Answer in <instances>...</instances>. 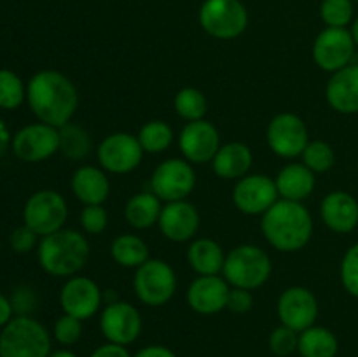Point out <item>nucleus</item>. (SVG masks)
<instances>
[{
	"instance_id": "obj_34",
	"label": "nucleus",
	"mask_w": 358,
	"mask_h": 357,
	"mask_svg": "<svg viewBox=\"0 0 358 357\" xmlns=\"http://www.w3.org/2000/svg\"><path fill=\"white\" fill-rule=\"evenodd\" d=\"M320 18L327 27L346 28L353 20V0H322Z\"/></svg>"
},
{
	"instance_id": "obj_23",
	"label": "nucleus",
	"mask_w": 358,
	"mask_h": 357,
	"mask_svg": "<svg viewBox=\"0 0 358 357\" xmlns=\"http://www.w3.org/2000/svg\"><path fill=\"white\" fill-rule=\"evenodd\" d=\"M72 191L84 205H101L108 198L110 182L100 168L80 167L72 175Z\"/></svg>"
},
{
	"instance_id": "obj_33",
	"label": "nucleus",
	"mask_w": 358,
	"mask_h": 357,
	"mask_svg": "<svg viewBox=\"0 0 358 357\" xmlns=\"http://www.w3.org/2000/svg\"><path fill=\"white\" fill-rule=\"evenodd\" d=\"M303 163L310 168L311 172H318V174H324V172L331 170L336 163V154L334 149L329 146L327 142H322V140H315L306 146V149L303 150Z\"/></svg>"
},
{
	"instance_id": "obj_24",
	"label": "nucleus",
	"mask_w": 358,
	"mask_h": 357,
	"mask_svg": "<svg viewBox=\"0 0 358 357\" xmlns=\"http://www.w3.org/2000/svg\"><path fill=\"white\" fill-rule=\"evenodd\" d=\"M215 175L222 178H243L252 167L250 147L241 142H231L220 146L212 160Z\"/></svg>"
},
{
	"instance_id": "obj_14",
	"label": "nucleus",
	"mask_w": 358,
	"mask_h": 357,
	"mask_svg": "<svg viewBox=\"0 0 358 357\" xmlns=\"http://www.w3.org/2000/svg\"><path fill=\"white\" fill-rule=\"evenodd\" d=\"M13 150L28 163L48 160L59 150V130L45 122L24 126L14 135Z\"/></svg>"
},
{
	"instance_id": "obj_21",
	"label": "nucleus",
	"mask_w": 358,
	"mask_h": 357,
	"mask_svg": "<svg viewBox=\"0 0 358 357\" xmlns=\"http://www.w3.org/2000/svg\"><path fill=\"white\" fill-rule=\"evenodd\" d=\"M329 105L339 114L358 112V63H350L332 74L325 88Z\"/></svg>"
},
{
	"instance_id": "obj_15",
	"label": "nucleus",
	"mask_w": 358,
	"mask_h": 357,
	"mask_svg": "<svg viewBox=\"0 0 358 357\" xmlns=\"http://www.w3.org/2000/svg\"><path fill=\"white\" fill-rule=\"evenodd\" d=\"M233 202L238 210L248 216L264 214L278 202V188L268 175H245L233 191Z\"/></svg>"
},
{
	"instance_id": "obj_7",
	"label": "nucleus",
	"mask_w": 358,
	"mask_h": 357,
	"mask_svg": "<svg viewBox=\"0 0 358 357\" xmlns=\"http://www.w3.org/2000/svg\"><path fill=\"white\" fill-rule=\"evenodd\" d=\"M133 289L136 298L147 307H163L175 294L177 276L168 262L149 259L136 268Z\"/></svg>"
},
{
	"instance_id": "obj_32",
	"label": "nucleus",
	"mask_w": 358,
	"mask_h": 357,
	"mask_svg": "<svg viewBox=\"0 0 358 357\" xmlns=\"http://www.w3.org/2000/svg\"><path fill=\"white\" fill-rule=\"evenodd\" d=\"M175 111L189 122L199 121L205 118L206 111H208V102H206L205 94L196 88H184L175 97Z\"/></svg>"
},
{
	"instance_id": "obj_44",
	"label": "nucleus",
	"mask_w": 358,
	"mask_h": 357,
	"mask_svg": "<svg viewBox=\"0 0 358 357\" xmlns=\"http://www.w3.org/2000/svg\"><path fill=\"white\" fill-rule=\"evenodd\" d=\"M24 294H27V289H21L20 293H16L14 300L10 301V303H13V308L20 312V315H27L35 304V298L31 296V293L28 298H24Z\"/></svg>"
},
{
	"instance_id": "obj_30",
	"label": "nucleus",
	"mask_w": 358,
	"mask_h": 357,
	"mask_svg": "<svg viewBox=\"0 0 358 357\" xmlns=\"http://www.w3.org/2000/svg\"><path fill=\"white\" fill-rule=\"evenodd\" d=\"M59 130V150L69 160H83L91 150V139L86 130L66 122Z\"/></svg>"
},
{
	"instance_id": "obj_22",
	"label": "nucleus",
	"mask_w": 358,
	"mask_h": 357,
	"mask_svg": "<svg viewBox=\"0 0 358 357\" xmlns=\"http://www.w3.org/2000/svg\"><path fill=\"white\" fill-rule=\"evenodd\" d=\"M322 220L336 233H350L358 226V202L346 191L329 192L320 206Z\"/></svg>"
},
{
	"instance_id": "obj_17",
	"label": "nucleus",
	"mask_w": 358,
	"mask_h": 357,
	"mask_svg": "<svg viewBox=\"0 0 358 357\" xmlns=\"http://www.w3.org/2000/svg\"><path fill=\"white\" fill-rule=\"evenodd\" d=\"M59 303L65 314L86 321L93 317L100 304L103 303V293L98 284L87 276H72L63 286Z\"/></svg>"
},
{
	"instance_id": "obj_20",
	"label": "nucleus",
	"mask_w": 358,
	"mask_h": 357,
	"mask_svg": "<svg viewBox=\"0 0 358 357\" xmlns=\"http://www.w3.org/2000/svg\"><path fill=\"white\" fill-rule=\"evenodd\" d=\"M229 286L219 275H199L189 286L187 303L194 312L203 315L219 314L227 304Z\"/></svg>"
},
{
	"instance_id": "obj_16",
	"label": "nucleus",
	"mask_w": 358,
	"mask_h": 357,
	"mask_svg": "<svg viewBox=\"0 0 358 357\" xmlns=\"http://www.w3.org/2000/svg\"><path fill=\"white\" fill-rule=\"evenodd\" d=\"M278 317L283 326L303 332L315 326L318 317V301L306 287H289L278 300Z\"/></svg>"
},
{
	"instance_id": "obj_5",
	"label": "nucleus",
	"mask_w": 358,
	"mask_h": 357,
	"mask_svg": "<svg viewBox=\"0 0 358 357\" xmlns=\"http://www.w3.org/2000/svg\"><path fill=\"white\" fill-rule=\"evenodd\" d=\"M224 276L240 289H257L271 275L269 255L257 245H240L226 255Z\"/></svg>"
},
{
	"instance_id": "obj_45",
	"label": "nucleus",
	"mask_w": 358,
	"mask_h": 357,
	"mask_svg": "<svg viewBox=\"0 0 358 357\" xmlns=\"http://www.w3.org/2000/svg\"><path fill=\"white\" fill-rule=\"evenodd\" d=\"M13 303L3 294H0V328H3L13 318Z\"/></svg>"
},
{
	"instance_id": "obj_6",
	"label": "nucleus",
	"mask_w": 358,
	"mask_h": 357,
	"mask_svg": "<svg viewBox=\"0 0 358 357\" xmlns=\"http://www.w3.org/2000/svg\"><path fill=\"white\" fill-rule=\"evenodd\" d=\"M203 30L215 38L240 37L248 24V13L240 0H205L199 9Z\"/></svg>"
},
{
	"instance_id": "obj_4",
	"label": "nucleus",
	"mask_w": 358,
	"mask_h": 357,
	"mask_svg": "<svg viewBox=\"0 0 358 357\" xmlns=\"http://www.w3.org/2000/svg\"><path fill=\"white\" fill-rule=\"evenodd\" d=\"M51 335L28 315H17L0 332V357H49Z\"/></svg>"
},
{
	"instance_id": "obj_31",
	"label": "nucleus",
	"mask_w": 358,
	"mask_h": 357,
	"mask_svg": "<svg viewBox=\"0 0 358 357\" xmlns=\"http://www.w3.org/2000/svg\"><path fill=\"white\" fill-rule=\"evenodd\" d=\"M136 139H138L143 153L159 154L170 147L171 140H173V132H171L166 122L149 121L147 125L142 126Z\"/></svg>"
},
{
	"instance_id": "obj_19",
	"label": "nucleus",
	"mask_w": 358,
	"mask_h": 357,
	"mask_svg": "<svg viewBox=\"0 0 358 357\" xmlns=\"http://www.w3.org/2000/svg\"><path fill=\"white\" fill-rule=\"evenodd\" d=\"M159 230L168 240L187 241L196 234L199 227V214L192 203L185 200L170 202L161 210Z\"/></svg>"
},
{
	"instance_id": "obj_48",
	"label": "nucleus",
	"mask_w": 358,
	"mask_h": 357,
	"mask_svg": "<svg viewBox=\"0 0 358 357\" xmlns=\"http://www.w3.org/2000/svg\"><path fill=\"white\" fill-rule=\"evenodd\" d=\"M352 37H353V41H355V46L358 48V18L355 21H353V24H352Z\"/></svg>"
},
{
	"instance_id": "obj_3",
	"label": "nucleus",
	"mask_w": 358,
	"mask_h": 357,
	"mask_svg": "<svg viewBox=\"0 0 358 357\" xmlns=\"http://www.w3.org/2000/svg\"><path fill=\"white\" fill-rule=\"evenodd\" d=\"M90 258L86 237L76 230H59L45 234L38 245V262L55 276L76 275Z\"/></svg>"
},
{
	"instance_id": "obj_38",
	"label": "nucleus",
	"mask_w": 358,
	"mask_h": 357,
	"mask_svg": "<svg viewBox=\"0 0 358 357\" xmlns=\"http://www.w3.org/2000/svg\"><path fill=\"white\" fill-rule=\"evenodd\" d=\"M341 282L348 294L358 298V241L346 251L341 261Z\"/></svg>"
},
{
	"instance_id": "obj_11",
	"label": "nucleus",
	"mask_w": 358,
	"mask_h": 357,
	"mask_svg": "<svg viewBox=\"0 0 358 357\" xmlns=\"http://www.w3.org/2000/svg\"><path fill=\"white\" fill-rule=\"evenodd\" d=\"M268 144L278 156L296 158L301 156L310 144V133L299 115L283 112L275 115L269 122Z\"/></svg>"
},
{
	"instance_id": "obj_50",
	"label": "nucleus",
	"mask_w": 358,
	"mask_h": 357,
	"mask_svg": "<svg viewBox=\"0 0 358 357\" xmlns=\"http://www.w3.org/2000/svg\"><path fill=\"white\" fill-rule=\"evenodd\" d=\"M357 168H358V163H357Z\"/></svg>"
},
{
	"instance_id": "obj_10",
	"label": "nucleus",
	"mask_w": 358,
	"mask_h": 357,
	"mask_svg": "<svg viewBox=\"0 0 358 357\" xmlns=\"http://www.w3.org/2000/svg\"><path fill=\"white\" fill-rule=\"evenodd\" d=\"M194 184L196 174L192 167L187 161L177 160V158L163 161L154 170L152 178H150V188L154 195L168 203L187 198L194 189Z\"/></svg>"
},
{
	"instance_id": "obj_36",
	"label": "nucleus",
	"mask_w": 358,
	"mask_h": 357,
	"mask_svg": "<svg viewBox=\"0 0 358 357\" xmlns=\"http://www.w3.org/2000/svg\"><path fill=\"white\" fill-rule=\"evenodd\" d=\"M297 345H299V332L283 324L273 329V332L269 335V350L278 357L292 356L297 350Z\"/></svg>"
},
{
	"instance_id": "obj_13",
	"label": "nucleus",
	"mask_w": 358,
	"mask_h": 357,
	"mask_svg": "<svg viewBox=\"0 0 358 357\" xmlns=\"http://www.w3.org/2000/svg\"><path fill=\"white\" fill-rule=\"evenodd\" d=\"M143 158L138 139L129 133H112L98 146V161L112 174H128L135 170Z\"/></svg>"
},
{
	"instance_id": "obj_9",
	"label": "nucleus",
	"mask_w": 358,
	"mask_h": 357,
	"mask_svg": "<svg viewBox=\"0 0 358 357\" xmlns=\"http://www.w3.org/2000/svg\"><path fill=\"white\" fill-rule=\"evenodd\" d=\"M355 41L346 28L327 27L317 35L313 44V59L325 72H338L355 58Z\"/></svg>"
},
{
	"instance_id": "obj_12",
	"label": "nucleus",
	"mask_w": 358,
	"mask_h": 357,
	"mask_svg": "<svg viewBox=\"0 0 358 357\" xmlns=\"http://www.w3.org/2000/svg\"><path fill=\"white\" fill-rule=\"evenodd\" d=\"M100 329L107 342L122 346L131 345L142 332V315L133 304L115 301L101 312Z\"/></svg>"
},
{
	"instance_id": "obj_39",
	"label": "nucleus",
	"mask_w": 358,
	"mask_h": 357,
	"mask_svg": "<svg viewBox=\"0 0 358 357\" xmlns=\"http://www.w3.org/2000/svg\"><path fill=\"white\" fill-rule=\"evenodd\" d=\"M108 214L101 205H86L80 212V224L84 231L91 234H100L107 227Z\"/></svg>"
},
{
	"instance_id": "obj_47",
	"label": "nucleus",
	"mask_w": 358,
	"mask_h": 357,
	"mask_svg": "<svg viewBox=\"0 0 358 357\" xmlns=\"http://www.w3.org/2000/svg\"><path fill=\"white\" fill-rule=\"evenodd\" d=\"M49 357H79V356H76V354L69 349H59V350H55V352H51V356Z\"/></svg>"
},
{
	"instance_id": "obj_37",
	"label": "nucleus",
	"mask_w": 358,
	"mask_h": 357,
	"mask_svg": "<svg viewBox=\"0 0 358 357\" xmlns=\"http://www.w3.org/2000/svg\"><path fill=\"white\" fill-rule=\"evenodd\" d=\"M52 335H55L56 342L62 343V345H76L80 340V336H83V321L77 317H72V315L69 314L62 315V317L55 322Z\"/></svg>"
},
{
	"instance_id": "obj_42",
	"label": "nucleus",
	"mask_w": 358,
	"mask_h": 357,
	"mask_svg": "<svg viewBox=\"0 0 358 357\" xmlns=\"http://www.w3.org/2000/svg\"><path fill=\"white\" fill-rule=\"evenodd\" d=\"M90 357H131L129 356L128 349L122 345H117V343H103L98 349H94L93 352L90 354Z\"/></svg>"
},
{
	"instance_id": "obj_41",
	"label": "nucleus",
	"mask_w": 358,
	"mask_h": 357,
	"mask_svg": "<svg viewBox=\"0 0 358 357\" xmlns=\"http://www.w3.org/2000/svg\"><path fill=\"white\" fill-rule=\"evenodd\" d=\"M252 304H254V298H252L250 290L240 289V287L229 289L226 308H229L231 312H234V314H245V312L250 310Z\"/></svg>"
},
{
	"instance_id": "obj_29",
	"label": "nucleus",
	"mask_w": 358,
	"mask_h": 357,
	"mask_svg": "<svg viewBox=\"0 0 358 357\" xmlns=\"http://www.w3.org/2000/svg\"><path fill=\"white\" fill-rule=\"evenodd\" d=\"M112 258L124 268H138L149 261V248L142 238L135 234H121L112 241Z\"/></svg>"
},
{
	"instance_id": "obj_1",
	"label": "nucleus",
	"mask_w": 358,
	"mask_h": 357,
	"mask_svg": "<svg viewBox=\"0 0 358 357\" xmlns=\"http://www.w3.org/2000/svg\"><path fill=\"white\" fill-rule=\"evenodd\" d=\"M27 98L42 122L62 128L76 114L79 94L72 80L56 70H42L30 79Z\"/></svg>"
},
{
	"instance_id": "obj_28",
	"label": "nucleus",
	"mask_w": 358,
	"mask_h": 357,
	"mask_svg": "<svg viewBox=\"0 0 358 357\" xmlns=\"http://www.w3.org/2000/svg\"><path fill=\"white\" fill-rule=\"evenodd\" d=\"M159 198L154 192H138L126 203L124 216L126 220L136 230H147L159 220L161 216Z\"/></svg>"
},
{
	"instance_id": "obj_46",
	"label": "nucleus",
	"mask_w": 358,
	"mask_h": 357,
	"mask_svg": "<svg viewBox=\"0 0 358 357\" xmlns=\"http://www.w3.org/2000/svg\"><path fill=\"white\" fill-rule=\"evenodd\" d=\"M9 132H7L6 125H3L2 121H0V158L6 154L7 150V146H9Z\"/></svg>"
},
{
	"instance_id": "obj_27",
	"label": "nucleus",
	"mask_w": 358,
	"mask_h": 357,
	"mask_svg": "<svg viewBox=\"0 0 358 357\" xmlns=\"http://www.w3.org/2000/svg\"><path fill=\"white\" fill-rule=\"evenodd\" d=\"M297 352L301 357H336L339 352L338 336L327 328L311 326L299 332Z\"/></svg>"
},
{
	"instance_id": "obj_43",
	"label": "nucleus",
	"mask_w": 358,
	"mask_h": 357,
	"mask_svg": "<svg viewBox=\"0 0 358 357\" xmlns=\"http://www.w3.org/2000/svg\"><path fill=\"white\" fill-rule=\"evenodd\" d=\"M133 357H177V354L164 345H147L140 349Z\"/></svg>"
},
{
	"instance_id": "obj_18",
	"label": "nucleus",
	"mask_w": 358,
	"mask_h": 357,
	"mask_svg": "<svg viewBox=\"0 0 358 357\" xmlns=\"http://www.w3.org/2000/svg\"><path fill=\"white\" fill-rule=\"evenodd\" d=\"M178 144L185 160L191 163H206L212 161L220 149V136L212 122L199 119L184 126Z\"/></svg>"
},
{
	"instance_id": "obj_26",
	"label": "nucleus",
	"mask_w": 358,
	"mask_h": 357,
	"mask_svg": "<svg viewBox=\"0 0 358 357\" xmlns=\"http://www.w3.org/2000/svg\"><path fill=\"white\" fill-rule=\"evenodd\" d=\"M187 261L199 275H219L226 262V255L215 240L199 238L192 241L189 247Z\"/></svg>"
},
{
	"instance_id": "obj_40",
	"label": "nucleus",
	"mask_w": 358,
	"mask_h": 357,
	"mask_svg": "<svg viewBox=\"0 0 358 357\" xmlns=\"http://www.w3.org/2000/svg\"><path fill=\"white\" fill-rule=\"evenodd\" d=\"M37 244V233L34 230L24 224V226L16 227L10 234V247L13 251L20 252V254H24V252H30L31 248Z\"/></svg>"
},
{
	"instance_id": "obj_25",
	"label": "nucleus",
	"mask_w": 358,
	"mask_h": 357,
	"mask_svg": "<svg viewBox=\"0 0 358 357\" xmlns=\"http://www.w3.org/2000/svg\"><path fill=\"white\" fill-rule=\"evenodd\" d=\"M275 182L283 200L303 202L313 192L315 174L304 163H292L282 168Z\"/></svg>"
},
{
	"instance_id": "obj_2",
	"label": "nucleus",
	"mask_w": 358,
	"mask_h": 357,
	"mask_svg": "<svg viewBox=\"0 0 358 357\" xmlns=\"http://www.w3.org/2000/svg\"><path fill=\"white\" fill-rule=\"evenodd\" d=\"M261 227L273 247L282 252H296L310 241L313 219L303 203L282 198L262 214Z\"/></svg>"
},
{
	"instance_id": "obj_35",
	"label": "nucleus",
	"mask_w": 358,
	"mask_h": 357,
	"mask_svg": "<svg viewBox=\"0 0 358 357\" xmlns=\"http://www.w3.org/2000/svg\"><path fill=\"white\" fill-rule=\"evenodd\" d=\"M24 86L20 77L10 70H0V107L13 111L24 100Z\"/></svg>"
},
{
	"instance_id": "obj_8",
	"label": "nucleus",
	"mask_w": 358,
	"mask_h": 357,
	"mask_svg": "<svg viewBox=\"0 0 358 357\" xmlns=\"http://www.w3.org/2000/svg\"><path fill=\"white\" fill-rule=\"evenodd\" d=\"M24 224L37 234H51L59 231L69 217L65 198L52 189L37 191L28 198L23 210Z\"/></svg>"
},
{
	"instance_id": "obj_49",
	"label": "nucleus",
	"mask_w": 358,
	"mask_h": 357,
	"mask_svg": "<svg viewBox=\"0 0 358 357\" xmlns=\"http://www.w3.org/2000/svg\"><path fill=\"white\" fill-rule=\"evenodd\" d=\"M353 2H358V0H353Z\"/></svg>"
}]
</instances>
